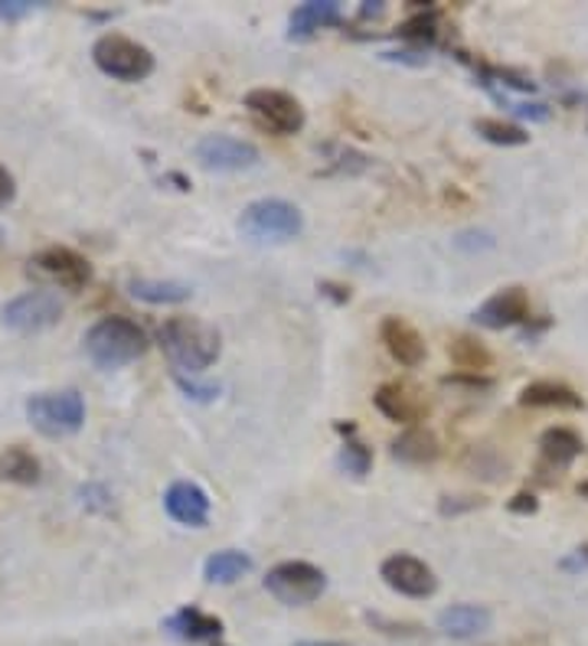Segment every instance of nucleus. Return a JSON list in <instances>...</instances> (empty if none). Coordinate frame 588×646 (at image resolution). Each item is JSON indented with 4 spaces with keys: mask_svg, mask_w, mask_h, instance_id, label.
<instances>
[{
    "mask_svg": "<svg viewBox=\"0 0 588 646\" xmlns=\"http://www.w3.org/2000/svg\"><path fill=\"white\" fill-rule=\"evenodd\" d=\"M161 350L167 353L171 366L177 369V376H197L207 372L223 350V340L216 333V327L197 320V317H171L161 324L158 330Z\"/></svg>",
    "mask_w": 588,
    "mask_h": 646,
    "instance_id": "nucleus-1",
    "label": "nucleus"
},
{
    "mask_svg": "<svg viewBox=\"0 0 588 646\" xmlns=\"http://www.w3.org/2000/svg\"><path fill=\"white\" fill-rule=\"evenodd\" d=\"M83 343H86V356L105 372L122 369L148 353V333L135 320L118 317V314L96 320Z\"/></svg>",
    "mask_w": 588,
    "mask_h": 646,
    "instance_id": "nucleus-2",
    "label": "nucleus"
},
{
    "mask_svg": "<svg viewBox=\"0 0 588 646\" xmlns=\"http://www.w3.org/2000/svg\"><path fill=\"white\" fill-rule=\"evenodd\" d=\"M304 229V216L288 200H255L239 216V232L259 245H278L298 239Z\"/></svg>",
    "mask_w": 588,
    "mask_h": 646,
    "instance_id": "nucleus-3",
    "label": "nucleus"
},
{
    "mask_svg": "<svg viewBox=\"0 0 588 646\" xmlns=\"http://www.w3.org/2000/svg\"><path fill=\"white\" fill-rule=\"evenodd\" d=\"M92 63L99 66V73L118 83H141L154 73V53L122 34L99 37L92 47Z\"/></svg>",
    "mask_w": 588,
    "mask_h": 646,
    "instance_id": "nucleus-4",
    "label": "nucleus"
},
{
    "mask_svg": "<svg viewBox=\"0 0 588 646\" xmlns=\"http://www.w3.org/2000/svg\"><path fill=\"white\" fill-rule=\"evenodd\" d=\"M27 418L47 438H70L86 425V398L76 389L43 392L27 398Z\"/></svg>",
    "mask_w": 588,
    "mask_h": 646,
    "instance_id": "nucleus-5",
    "label": "nucleus"
},
{
    "mask_svg": "<svg viewBox=\"0 0 588 646\" xmlns=\"http://www.w3.org/2000/svg\"><path fill=\"white\" fill-rule=\"evenodd\" d=\"M265 591L288 607H304L327 591V574L311 561H282L265 574Z\"/></svg>",
    "mask_w": 588,
    "mask_h": 646,
    "instance_id": "nucleus-6",
    "label": "nucleus"
},
{
    "mask_svg": "<svg viewBox=\"0 0 588 646\" xmlns=\"http://www.w3.org/2000/svg\"><path fill=\"white\" fill-rule=\"evenodd\" d=\"M63 311L66 307L57 291L37 288V291H24L14 301H8L0 317H4V327L14 333H43L63 320Z\"/></svg>",
    "mask_w": 588,
    "mask_h": 646,
    "instance_id": "nucleus-7",
    "label": "nucleus"
},
{
    "mask_svg": "<svg viewBox=\"0 0 588 646\" xmlns=\"http://www.w3.org/2000/svg\"><path fill=\"white\" fill-rule=\"evenodd\" d=\"M246 109L255 118L259 128L272 131V135H298L304 128V109L295 96L282 92V89H252L246 96Z\"/></svg>",
    "mask_w": 588,
    "mask_h": 646,
    "instance_id": "nucleus-8",
    "label": "nucleus"
},
{
    "mask_svg": "<svg viewBox=\"0 0 588 646\" xmlns=\"http://www.w3.org/2000/svg\"><path fill=\"white\" fill-rule=\"evenodd\" d=\"M30 271L63 291H83L92 281V265L70 245H47L30 258Z\"/></svg>",
    "mask_w": 588,
    "mask_h": 646,
    "instance_id": "nucleus-9",
    "label": "nucleus"
},
{
    "mask_svg": "<svg viewBox=\"0 0 588 646\" xmlns=\"http://www.w3.org/2000/svg\"><path fill=\"white\" fill-rule=\"evenodd\" d=\"M193 154H197L200 167L216 170V174L252 170L262 161V154L252 141H242V138H233V135H207V138L197 141Z\"/></svg>",
    "mask_w": 588,
    "mask_h": 646,
    "instance_id": "nucleus-10",
    "label": "nucleus"
},
{
    "mask_svg": "<svg viewBox=\"0 0 588 646\" xmlns=\"http://www.w3.org/2000/svg\"><path fill=\"white\" fill-rule=\"evenodd\" d=\"M379 574H383V581H386L392 591H399V594H405V597H431V594L438 591L435 571H431L422 558L405 555V552L389 555V558L383 561Z\"/></svg>",
    "mask_w": 588,
    "mask_h": 646,
    "instance_id": "nucleus-11",
    "label": "nucleus"
},
{
    "mask_svg": "<svg viewBox=\"0 0 588 646\" xmlns=\"http://www.w3.org/2000/svg\"><path fill=\"white\" fill-rule=\"evenodd\" d=\"M529 320V294L523 288H500L497 294H490L477 311H474V324L487 327V330H510Z\"/></svg>",
    "mask_w": 588,
    "mask_h": 646,
    "instance_id": "nucleus-12",
    "label": "nucleus"
},
{
    "mask_svg": "<svg viewBox=\"0 0 588 646\" xmlns=\"http://www.w3.org/2000/svg\"><path fill=\"white\" fill-rule=\"evenodd\" d=\"M164 509L174 522L190 525V529H203L210 522V496L200 483H190V480H177L167 486Z\"/></svg>",
    "mask_w": 588,
    "mask_h": 646,
    "instance_id": "nucleus-13",
    "label": "nucleus"
},
{
    "mask_svg": "<svg viewBox=\"0 0 588 646\" xmlns=\"http://www.w3.org/2000/svg\"><path fill=\"white\" fill-rule=\"evenodd\" d=\"M373 405L396 425H409L415 428V421H422L428 415V405L422 402V395H415V389L402 385V382H386L376 389Z\"/></svg>",
    "mask_w": 588,
    "mask_h": 646,
    "instance_id": "nucleus-14",
    "label": "nucleus"
},
{
    "mask_svg": "<svg viewBox=\"0 0 588 646\" xmlns=\"http://www.w3.org/2000/svg\"><path fill=\"white\" fill-rule=\"evenodd\" d=\"M379 340H383L386 353L399 366H409L412 369V366H418L425 359V340H422V333L409 320H402V317H386L379 324Z\"/></svg>",
    "mask_w": 588,
    "mask_h": 646,
    "instance_id": "nucleus-15",
    "label": "nucleus"
},
{
    "mask_svg": "<svg viewBox=\"0 0 588 646\" xmlns=\"http://www.w3.org/2000/svg\"><path fill=\"white\" fill-rule=\"evenodd\" d=\"M164 630L180 643H210L223 636V620L200 607H180L164 620Z\"/></svg>",
    "mask_w": 588,
    "mask_h": 646,
    "instance_id": "nucleus-16",
    "label": "nucleus"
},
{
    "mask_svg": "<svg viewBox=\"0 0 588 646\" xmlns=\"http://www.w3.org/2000/svg\"><path fill=\"white\" fill-rule=\"evenodd\" d=\"M493 623V613L480 604H451L438 613V630L451 639H474L487 633Z\"/></svg>",
    "mask_w": 588,
    "mask_h": 646,
    "instance_id": "nucleus-17",
    "label": "nucleus"
},
{
    "mask_svg": "<svg viewBox=\"0 0 588 646\" xmlns=\"http://www.w3.org/2000/svg\"><path fill=\"white\" fill-rule=\"evenodd\" d=\"M340 4L337 0H308V4L295 8L291 21H288V37L304 43L311 40L317 30H327V27H337L340 24Z\"/></svg>",
    "mask_w": 588,
    "mask_h": 646,
    "instance_id": "nucleus-18",
    "label": "nucleus"
},
{
    "mask_svg": "<svg viewBox=\"0 0 588 646\" xmlns=\"http://www.w3.org/2000/svg\"><path fill=\"white\" fill-rule=\"evenodd\" d=\"M581 454V438L572 428H546L539 438V460L546 470L562 473L575 464V457Z\"/></svg>",
    "mask_w": 588,
    "mask_h": 646,
    "instance_id": "nucleus-19",
    "label": "nucleus"
},
{
    "mask_svg": "<svg viewBox=\"0 0 588 646\" xmlns=\"http://www.w3.org/2000/svg\"><path fill=\"white\" fill-rule=\"evenodd\" d=\"M520 405L526 408H555V411H581L585 402L581 395L565 385V382H549V379H539V382H529L523 392H520Z\"/></svg>",
    "mask_w": 588,
    "mask_h": 646,
    "instance_id": "nucleus-20",
    "label": "nucleus"
},
{
    "mask_svg": "<svg viewBox=\"0 0 588 646\" xmlns=\"http://www.w3.org/2000/svg\"><path fill=\"white\" fill-rule=\"evenodd\" d=\"M441 447H438V438L425 428H405L396 441H392V457L402 460V464H412V467H422V464H431L438 460Z\"/></svg>",
    "mask_w": 588,
    "mask_h": 646,
    "instance_id": "nucleus-21",
    "label": "nucleus"
},
{
    "mask_svg": "<svg viewBox=\"0 0 588 646\" xmlns=\"http://www.w3.org/2000/svg\"><path fill=\"white\" fill-rule=\"evenodd\" d=\"M252 568H255V561H252L246 552L223 548V552H213V555L203 561V578H207L210 584H236V581L246 578Z\"/></svg>",
    "mask_w": 588,
    "mask_h": 646,
    "instance_id": "nucleus-22",
    "label": "nucleus"
},
{
    "mask_svg": "<svg viewBox=\"0 0 588 646\" xmlns=\"http://www.w3.org/2000/svg\"><path fill=\"white\" fill-rule=\"evenodd\" d=\"M128 294L145 304H184L190 301L193 288L184 281H154V278H132Z\"/></svg>",
    "mask_w": 588,
    "mask_h": 646,
    "instance_id": "nucleus-23",
    "label": "nucleus"
},
{
    "mask_svg": "<svg viewBox=\"0 0 588 646\" xmlns=\"http://www.w3.org/2000/svg\"><path fill=\"white\" fill-rule=\"evenodd\" d=\"M40 460L34 451L27 447H8L0 454V477L11 480V483H21V486H34L40 483Z\"/></svg>",
    "mask_w": 588,
    "mask_h": 646,
    "instance_id": "nucleus-24",
    "label": "nucleus"
},
{
    "mask_svg": "<svg viewBox=\"0 0 588 646\" xmlns=\"http://www.w3.org/2000/svg\"><path fill=\"white\" fill-rule=\"evenodd\" d=\"M448 356L461 372H474V376H484V369H490V363H493L490 350L474 337H454L448 346Z\"/></svg>",
    "mask_w": 588,
    "mask_h": 646,
    "instance_id": "nucleus-25",
    "label": "nucleus"
},
{
    "mask_svg": "<svg viewBox=\"0 0 588 646\" xmlns=\"http://www.w3.org/2000/svg\"><path fill=\"white\" fill-rule=\"evenodd\" d=\"M337 431L347 434V441H343V447H340V457H337L340 470H347L350 477H366L370 467H373V451H370L363 441H356V425L337 421Z\"/></svg>",
    "mask_w": 588,
    "mask_h": 646,
    "instance_id": "nucleus-26",
    "label": "nucleus"
},
{
    "mask_svg": "<svg viewBox=\"0 0 588 646\" xmlns=\"http://www.w3.org/2000/svg\"><path fill=\"white\" fill-rule=\"evenodd\" d=\"M474 131L487 141V144H497V148H520L529 141V135L513 125V122H500V118H477L474 122Z\"/></svg>",
    "mask_w": 588,
    "mask_h": 646,
    "instance_id": "nucleus-27",
    "label": "nucleus"
},
{
    "mask_svg": "<svg viewBox=\"0 0 588 646\" xmlns=\"http://www.w3.org/2000/svg\"><path fill=\"white\" fill-rule=\"evenodd\" d=\"M399 37H402V40H415V43H431V40L438 37V14L428 8L425 14H418V17H412L409 24H402V27H399Z\"/></svg>",
    "mask_w": 588,
    "mask_h": 646,
    "instance_id": "nucleus-28",
    "label": "nucleus"
},
{
    "mask_svg": "<svg viewBox=\"0 0 588 646\" xmlns=\"http://www.w3.org/2000/svg\"><path fill=\"white\" fill-rule=\"evenodd\" d=\"M445 385L451 389H464V392H490L493 389V379L487 376H474V372H458V376H448Z\"/></svg>",
    "mask_w": 588,
    "mask_h": 646,
    "instance_id": "nucleus-29",
    "label": "nucleus"
},
{
    "mask_svg": "<svg viewBox=\"0 0 588 646\" xmlns=\"http://www.w3.org/2000/svg\"><path fill=\"white\" fill-rule=\"evenodd\" d=\"M37 8L40 4H34V0H0V21H24Z\"/></svg>",
    "mask_w": 588,
    "mask_h": 646,
    "instance_id": "nucleus-30",
    "label": "nucleus"
},
{
    "mask_svg": "<svg viewBox=\"0 0 588 646\" xmlns=\"http://www.w3.org/2000/svg\"><path fill=\"white\" fill-rule=\"evenodd\" d=\"M477 506H484V499H480V496H458V499L445 496V499H441V516H454V512L477 509Z\"/></svg>",
    "mask_w": 588,
    "mask_h": 646,
    "instance_id": "nucleus-31",
    "label": "nucleus"
},
{
    "mask_svg": "<svg viewBox=\"0 0 588 646\" xmlns=\"http://www.w3.org/2000/svg\"><path fill=\"white\" fill-rule=\"evenodd\" d=\"M510 112L520 115V118H529V122H546L549 118V109L539 105V102H516V105H510Z\"/></svg>",
    "mask_w": 588,
    "mask_h": 646,
    "instance_id": "nucleus-32",
    "label": "nucleus"
},
{
    "mask_svg": "<svg viewBox=\"0 0 588 646\" xmlns=\"http://www.w3.org/2000/svg\"><path fill=\"white\" fill-rule=\"evenodd\" d=\"M177 382H180V389L190 395V398H200V402H210L220 389L216 385H197V382H190L187 376H177Z\"/></svg>",
    "mask_w": 588,
    "mask_h": 646,
    "instance_id": "nucleus-33",
    "label": "nucleus"
},
{
    "mask_svg": "<svg viewBox=\"0 0 588 646\" xmlns=\"http://www.w3.org/2000/svg\"><path fill=\"white\" fill-rule=\"evenodd\" d=\"M506 509H510V512H516V516H533V512L539 509V503H536V496H533V493H516V496L506 503Z\"/></svg>",
    "mask_w": 588,
    "mask_h": 646,
    "instance_id": "nucleus-34",
    "label": "nucleus"
},
{
    "mask_svg": "<svg viewBox=\"0 0 588 646\" xmlns=\"http://www.w3.org/2000/svg\"><path fill=\"white\" fill-rule=\"evenodd\" d=\"M83 503H86L89 509H105V506H109V493H105L102 486L89 483V486H83Z\"/></svg>",
    "mask_w": 588,
    "mask_h": 646,
    "instance_id": "nucleus-35",
    "label": "nucleus"
},
{
    "mask_svg": "<svg viewBox=\"0 0 588 646\" xmlns=\"http://www.w3.org/2000/svg\"><path fill=\"white\" fill-rule=\"evenodd\" d=\"M383 60H396V63H412V66H425L428 56L418 53V50H392V53H383Z\"/></svg>",
    "mask_w": 588,
    "mask_h": 646,
    "instance_id": "nucleus-36",
    "label": "nucleus"
},
{
    "mask_svg": "<svg viewBox=\"0 0 588 646\" xmlns=\"http://www.w3.org/2000/svg\"><path fill=\"white\" fill-rule=\"evenodd\" d=\"M559 565H562L565 571H585V568H588V545H578V548H575L568 558H562Z\"/></svg>",
    "mask_w": 588,
    "mask_h": 646,
    "instance_id": "nucleus-37",
    "label": "nucleus"
},
{
    "mask_svg": "<svg viewBox=\"0 0 588 646\" xmlns=\"http://www.w3.org/2000/svg\"><path fill=\"white\" fill-rule=\"evenodd\" d=\"M317 291H321L324 297L337 301V304H347V301H350V288H343V284H334V281H321V284H317Z\"/></svg>",
    "mask_w": 588,
    "mask_h": 646,
    "instance_id": "nucleus-38",
    "label": "nucleus"
},
{
    "mask_svg": "<svg viewBox=\"0 0 588 646\" xmlns=\"http://www.w3.org/2000/svg\"><path fill=\"white\" fill-rule=\"evenodd\" d=\"M14 193H17V187H14V177L8 174V167H0V206L11 203V200H14Z\"/></svg>",
    "mask_w": 588,
    "mask_h": 646,
    "instance_id": "nucleus-39",
    "label": "nucleus"
},
{
    "mask_svg": "<svg viewBox=\"0 0 588 646\" xmlns=\"http://www.w3.org/2000/svg\"><path fill=\"white\" fill-rule=\"evenodd\" d=\"M383 14H386L383 0H366V4L360 8V21H376V17H383Z\"/></svg>",
    "mask_w": 588,
    "mask_h": 646,
    "instance_id": "nucleus-40",
    "label": "nucleus"
},
{
    "mask_svg": "<svg viewBox=\"0 0 588 646\" xmlns=\"http://www.w3.org/2000/svg\"><path fill=\"white\" fill-rule=\"evenodd\" d=\"M295 646H350V643H337V639H301Z\"/></svg>",
    "mask_w": 588,
    "mask_h": 646,
    "instance_id": "nucleus-41",
    "label": "nucleus"
},
{
    "mask_svg": "<svg viewBox=\"0 0 588 646\" xmlns=\"http://www.w3.org/2000/svg\"><path fill=\"white\" fill-rule=\"evenodd\" d=\"M578 496H581V499H588V480H585V483H578Z\"/></svg>",
    "mask_w": 588,
    "mask_h": 646,
    "instance_id": "nucleus-42",
    "label": "nucleus"
}]
</instances>
